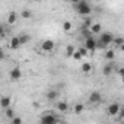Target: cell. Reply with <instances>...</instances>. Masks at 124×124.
Instances as JSON below:
<instances>
[{
  "label": "cell",
  "instance_id": "obj_1",
  "mask_svg": "<svg viewBox=\"0 0 124 124\" xmlns=\"http://www.w3.org/2000/svg\"><path fill=\"white\" fill-rule=\"evenodd\" d=\"M75 9H76V12H78L79 15H82V16H89L91 12H92V8H91V5L86 2V0H80L79 3H76V5H75Z\"/></svg>",
  "mask_w": 124,
  "mask_h": 124
},
{
  "label": "cell",
  "instance_id": "obj_2",
  "mask_svg": "<svg viewBox=\"0 0 124 124\" xmlns=\"http://www.w3.org/2000/svg\"><path fill=\"white\" fill-rule=\"evenodd\" d=\"M120 111H121V107L118 102H111L108 107H107V115L109 117H117L120 115Z\"/></svg>",
  "mask_w": 124,
  "mask_h": 124
},
{
  "label": "cell",
  "instance_id": "obj_3",
  "mask_svg": "<svg viewBox=\"0 0 124 124\" xmlns=\"http://www.w3.org/2000/svg\"><path fill=\"white\" fill-rule=\"evenodd\" d=\"M42 124H55V123H58V117H55L51 111H48V112H45L42 117H41V120H39Z\"/></svg>",
  "mask_w": 124,
  "mask_h": 124
},
{
  "label": "cell",
  "instance_id": "obj_4",
  "mask_svg": "<svg viewBox=\"0 0 124 124\" xmlns=\"http://www.w3.org/2000/svg\"><path fill=\"white\" fill-rule=\"evenodd\" d=\"M85 47H86L91 53H95V51H96V48H98V39H95L92 35H91V37H88V38L85 39Z\"/></svg>",
  "mask_w": 124,
  "mask_h": 124
},
{
  "label": "cell",
  "instance_id": "obj_5",
  "mask_svg": "<svg viewBox=\"0 0 124 124\" xmlns=\"http://www.w3.org/2000/svg\"><path fill=\"white\" fill-rule=\"evenodd\" d=\"M88 102H89L91 105H98V104L102 102V95H101L98 91H93V92H91V95H89V98H88Z\"/></svg>",
  "mask_w": 124,
  "mask_h": 124
},
{
  "label": "cell",
  "instance_id": "obj_6",
  "mask_svg": "<svg viewBox=\"0 0 124 124\" xmlns=\"http://www.w3.org/2000/svg\"><path fill=\"white\" fill-rule=\"evenodd\" d=\"M54 47H55V44H54L53 39H44V41L41 42V50H42V53H53V51H54Z\"/></svg>",
  "mask_w": 124,
  "mask_h": 124
},
{
  "label": "cell",
  "instance_id": "obj_7",
  "mask_svg": "<svg viewBox=\"0 0 124 124\" xmlns=\"http://www.w3.org/2000/svg\"><path fill=\"white\" fill-rule=\"evenodd\" d=\"M98 41L102 42V44H105V45H109V44H112V41H114V35H112L111 32H104V34L99 35V39H98Z\"/></svg>",
  "mask_w": 124,
  "mask_h": 124
},
{
  "label": "cell",
  "instance_id": "obj_8",
  "mask_svg": "<svg viewBox=\"0 0 124 124\" xmlns=\"http://www.w3.org/2000/svg\"><path fill=\"white\" fill-rule=\"evenodd\" d=\"M9 78L12 79V80H19L21 78H22V70L19 69V67H13L12 70H10V73H9Z\"/></svg>",
  "mask_w": 124,
  "mask_h": 124
},
{
  "label": "cell",
  "instance_id": "obj_9",
  "mask_svg": "<svg viewBox=\"0 0 124 124\" xmlns=\"http://www.w3.org/2000/svg\"><path fill=\"white\" fill-rule=\"evenodd\" d=\"M21 45H22V44H21L19 37H12V38H10V41H9V47H10L12 50H18Z\"/></svg>",
  "mask_w": 124,
  "mask_h": 124
},
{
  "label": "cell",
  "instance_id": "obj_10",
  "mask_svg": "<svg viewBox=\"0 0 124 124\" xmlns=\"http://www.w3.org/2000/svg\"><path fill=\"white\" fill-rule=\"evenodd\" d=\"M10 105H12V98L10 96H2V99H0V107H2L3 109H6Z\"/></svg>",
  "mask_w": 124,
  "mask_h": 124
},
{
  "label": "cell",
  "instance_id": "obj_11",
  "mask_svg": "<svg viewBox=\"0 0 124 124\" xmlns=\"http://www.w3.org/2000/svg\"><path fill=\"white\" fill-rule=\"evenodd\" d=\"M102 73H104L105 76H111V75L114 73V63H108V64H105V66L102 67Z\"/></svg>",
  "mask_w": 124,
  "mask_h": 124
},
{
  "label": "cell",
  "instance_id": "obj_12",
  "mask_svg": "<svg viewBox=\"0 0 124 124\" xmlns=\"http://www.w3.org/2000/svg\"><path fill=\"white\" fill-rule=\"evenodd\" d=\"M58 96H60V93L55 89H51L47 92V101H55V99H58Z\"/></svg>",
  "mask_w": 124,
  "mask_h": 124
},
{
  "label": "cell",
  "instance_id": "obj_13",
  "mask_svg": "<svg viewBox=\"0 0 124 124\" xmlns=\"http://www.w3.org/2000/svg\"><path fill=\"white\" fill-rule=\"evenodd\" d=\"M89 29H91L92 35H93V34H101V31H102V25H101V23H98V22H93V23H92V26H91Z\"/></svg>",
  "mask_w": 124,
  "mask_h": 124
},
{
  "label": "cell",
  "instance_id": "obj_14",
  "mask_svg": "<svg viewBox=\"0 0 124 124\" xmlns=\"http://www.w3.org/2000/svg\"><path fill=\"white\" fill-rule=\"evenodd\" d=\"M57 109H58L60 112H66V111L69 109V104L64 102V101H58V102H57Z\"/></svg>",
  "mask_w": 124,
  "mask_h": 124
},
{
  "label": "cell",
  "instance_id": "obj_15",
  "mask_svg": "<svg viewBox=\"0 0 124 124\" xmlns=\"http://www.w3.org/2000/svg\"><path fill=\"white\" fill-rule=\"evenodd\" d=\"M16 21H18V15H16L15 12H10V13L8 15V18H6V22H8L9 25H13V23H16Z\"/></svg>",
  "mask_w": 124,
  "mask_h": 124
},
{
  "label": "cell",
  "instance_id": "obj_16",
  "mask_svg": "<svg viewBox=\"0 0 124 124\" xmlns=\"http://www.w3.org/2000/svg\"><path fill=\"white\" fill-rule=\"evenodd\" d=\"M104 57H105V60L112 61V60L115 58V51H114V50H105V51H104Z\"/></svg>",
  "mask_w": 124,
  "mask_h": 124
},
{
  "label": "cell",
  "instance_id": "obj_17",
  "mask_svg": "<svg viewBox=\"0 0 124 124\" xmlns=\"http://www.w3.org/2000/svg\"><path fill=\"white\" fill-rule=\"evenodd\" d=\"M82 73H85V75H88V73H91L92 72V64L89 63V61H85V63H82Z\"/></svg>",
  "mask_w": 124,
  "mask_h": 124
},
{
  "label": "cell",
  "instance_id": "obj_18",
  "mask_svg": "<svg viewBox=\"0 0 124 124\" xmlns=\"http://www.w3.org/2000/svg\"><path fill=\"white\" fill-rule=\"evenodd\" d=\"M18 37H19V39H21V44H22V45L28 44V42H29V39H31V37H29L28 34H21V35H18Z\"/></svg>",
  "mask_w": 124,
  "mask_h": 124
},
{
  "label": "cell",
  "instance_id": "obj_19",
  "mask_svg": "<svg viewBox=\"0 0 124 124\" xmlns=\"http://www.w3.org/2000/svg\"><path fill=\"white\" fill-rule=\"evenodd\" d=\"M83 109H85V105H83V104H80V102H79V104H76V105L73 107V112H75V114H82V111H83Z\"/></svg>",
  "mask_w": 124,
  "mask_h": 124
},
{
  "label": "cell",
  "instance_id": "obj_20",
  "mask_svg": "<svg viewBox=\"0 0 124 124\" xmlns=\"http://www.w3.org/2000/svg\"><path fill=\"white\" fill-rule=\"evenodd\" d=\"M21 16H22V19H31V18H32V12L28 10V9H23V10L21 12Z\"/></svg>",
  "mask_w": 124,
  "mask_h": 124
},
{
  "label": "cell",
  "instance_id": "obj_21",
  "mask_svg": "<svg viewBox=\"0 0 124 124\" xmlns=\"http://www.w3.org/2000/svg\"><path fill=\"white\" fill-rule=\"evenodd\" d=\"M72 28H73V25H72V22H70V21H66V22L63 23V31H64L66 34H69V32L72 31Z\"/></svg>",
  "mask_w": 124,
  "mask_h": 124
},
{
  "label": "cell",
  "instance_id": "obj_22",
  "mask_svg": "<svg viewBox=\"0 0 124 124\" xmlns=\"http://www.w3.org/2000/svg\"><path fill=\"white\" fill-rule=\"evenodd\" d=\"M75 51H76V48H75L73 45H67V47H66V57H73Z\"/></svg>",
  "mask_w": 124,
  "mask_h": 124
},
{
  "label": "cell",
  "instance_id": "obj_23",
  "mask_svg": "<svg viewBox=\"0 0 124 124\" xmlns=\"http://www.w3.org/2000/svg\"><path fill=\"white\" fill-rule=\"evenodd\" d=\"M82 57H85V55H83V53L80 51V48H78V50L75 51V54H73V57H72V58H73V60H76V61H79V60H82Z\"/></svg>",
  "mask_w": 124,
  "mask_h": 124
},
{
  "label": "cell",
  "instance_id": "obj_24",
  "mask_svg": "<svg viewBox=\"0 0 124 124\" xmlns=\"http://www.w3.org/2000/svg\"><path fill=\"white\" fill-rule=\"evenodd\" d=\"M112 44H114L115 47H118V48H120V47L124 44V38H123V37H115V38H114V41H112Z\"/></svg>",
  "mask_w": 124,
  "mask_h": 124
},
{
  "label": "cell",
  "instance_id": "obj_25",
  "mask_svg": "<svg viewBox=\"0 0 124 124\" xmlns=\"http://www.w3.org/2000/svg\"><path fill=\"white\" fill-rule=\"evenodd\" d=\"M93 23V19L89 18V16H85V21H83V28H91Z\"/></svg>",
  "mask_w": 124,
  "mask_h": 124
},
{
  "label": "cell",
  "instance_id": "obj_26",
  "mask_svg": "<svg viewBox=\"0 0 124 124\" xmlns=\"http://www.w3.org/2000/svg\"><path fill=\"white\" fill-rule=\"evenodd\" d=\"M5 117H6V118H9V120H10V118H13V117H15V111H13L10 107H9V108H6V109H5Z\"/></svg>",
  "mask_w": 124,
  "mask_h": 124
},
{
  "label": "cell",
  "instance_id": "obj_27",
  "mask_svg": "<svg viewBox=\"0 0 124 124\" xmlns=\"http://www.w3.org/2000/svg\"><path fill=\"white\" fill-rule=\"evenodd\" d=\"M10 124H22V118L21 117H13V118H10Z\"/></svg>",
  "mask_w": 124,
  "mask_h": 124
},
{
  "label": "cell",
  "instance_id": "obj_28",
  "mask_svg": "<svg viewBox=\"0 0 124 124\" xmlns=\"http://www.w3.org/2000/svg\"><path fill=\"white\" fill-rule=\"evenodd\" d=\"M117 75H118L120 78H124V66H123V67H118V69H117Z\"/></svg>",
  "mask_w": 124,
  "mask_h": 124
},
{
  "label": "cell",
  "instance_id": "obj_29",
  "mask_svg": "<svg viewBox=\"0 0 124 124\" xmlns=\"http://www.w3.org/2000/svg\"><path fill=\"white\" fill-rule=\"evenodd\" d=\"M120 118L124 120V108H121V111H120Z\"/></svg>",
  "mask_w": 124,
  "mask_h": 124
},
{
  "label": "cell",
  "instance_id": "obj_30",
  "mask_svg": "<svg viewBox=\"0 0 124 124\" xmlns=\"http://www.w3.org/2000/svg\"><path fill=\"white\" fill-rule=\"evenodd\" d=\"M70 2H72L73 5H76V3H79V2H80V0H70Z\"/></svg>",
  "mask_w": 124,
  "mask_h": 124
},
{
  "label": "cell",
  "instance_id": "obj_31",
  "mask_svg": "<svg viewBox=\"0 0 124 124\" xmlns=\"http://www.w3.org/2000/svg\"><path fill=\"white\" fill-rule=\"evenodd\" d=\"M120 51H121V53H124V44H123V45L120 47Z\"/></svg>",
  "mask_w": 124,
  "mask_h": 124
},
{
  "label": "cell",
  "instance_id": "obj_32",
  "mask_svg": "<svg viewBox=\"0 0 124 124\" xmlns=\"http://www.w3.org/2000/svg\"><path fill=\"white\" fill-rule=\"evenodd\" d=\"M121 82H123V83H124V78H121Z\"/></svg>",
  "mask_w": 124,
  "mask_h": 124
},
{
  "label": "cell",
  "instance_id": "obj_33",
  "mask_svg": "<svg viewBox=\"0 0 124 124\" xmlns=\"http://www.w3.org/2000/svg\"><path fill=\"white\" fill-rule=\"evenodd\" d=\"M32 2H41V0H32Z\"/></svg>",
  "mask_w": 124,
  "mask_h": 124
},
{
  "label": "cell",
  "instance_id": "obj_34",
  "mask_svg": "<svg viewBox=\"0 0 124 124\" xmlns=\"http://www.w3.org/2000/svg\"><path fill=\"white\" fill-rule=\"evenodd\" d=\"M63 2H70V0H63Z\"/></svg>",
  "mask_w": 124,
  "mask_h": 124
},
{
  "label": "cell",
  "instance_id": "obj_35",
  "mask_svg": "<svg viewBox=\"0 0 124 124\" xmlns=\"http://www.w3.org/2000/svg\"><path fill=\"white\" fill-rule=\"evenodd\" d=\"M96 2H101V0H96Z\"/></svg>",
  "mask_w": 124,
  "mask_h": 124
}]
</instances>
